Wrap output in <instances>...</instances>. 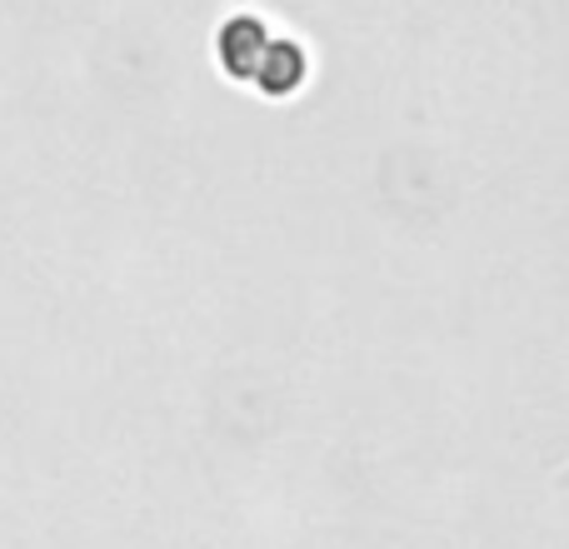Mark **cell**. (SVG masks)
Returning <instances> with one entry per match:
<instances>
[{"label": "cell", "instance_id": "6da1fadb", "mask_svg": "<svg viewBox=\"0 0 569 549\" xmlns=\"http://www.w3.org/2000/svg\"><path fill=\"white\" fill-rule=\"evenodd\" d=\"M270 30H266V20L260 16H230L226 26H220V36H216V56H220V66H226V76H236V80H256V70H260V60H266V50H270Z\"/></svg>", "mask_w": 569, "mask_h": 549}, {"label": "cell", "instance_id": "7a4b0ae2", "mask_svg": "<svg viewBox=\"0 0 569 549\" xmlns=\"http://www.w3.org/2000/svg\"><path fill=\"white\" fill-rule=\"evenodd\" d=\"M250 86H260L270 100L295 96V90L305 86V50L295 46V40H270V50H266V60H260Z\"/></svg>", "mask_w": 569, "mask_h": 549}]
</instances>
